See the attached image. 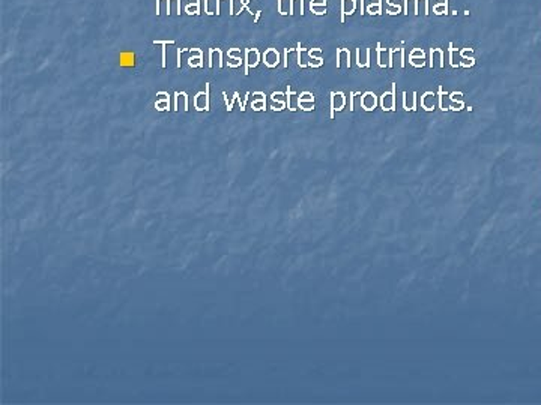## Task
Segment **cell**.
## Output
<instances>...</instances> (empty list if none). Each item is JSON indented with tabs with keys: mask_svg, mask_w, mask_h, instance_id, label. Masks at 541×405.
<instances>
[{
	"mask_svg": "<svg viewBox=\"0 0 541 405\" xmlns=\"http://www.w3.org/2000/svg\"><path fill=\"white\" fill-rule=\"evenodd\" d=\"M153 44H160V45H163V51H161V59H163V62H161V65H163V68H165V65H167V62H165V45L167 44H175V41H158V39H155V41H153Z\"/></svg>",
	"mask_w": 541,
	"mask_h": 405,
	"instance_id": "8fae6325",
	"label": "cell"
},
{
	"mask_svg": "<svg viewBox=\"0 0 541 405\" xmlns=\"http://www.w3.org/2000/svg\"><path fill=\"white\" fill-rule=\"evenodd\" d=\"M164 12L165 16H170V0H157V16H161Z\"/></svg>",
	"mask_w": 541,
	"mask_h": 405,
	"instance_id": "8992f818",
	"label": "cell"
},
{
	"mask_svg": "<svg viewBox=\"0 0 541 405\" xmlns=\"http://www.w3.org/2000/svg\"><path fill=\"white\" fill-rule=\"evenodd\" d=\"M173 9L176 16H180V0H170V12Z\"/></svg>",
	"mask_w": 541,
	"mask_h": 405,
	"instance_id": "4fadbf2b",
	"label": "cell"
},
{
	"mask_svg": "<svg viewBox=\"0 0 541 405\" xmlns=\"http://www.w3.org/2000/svg\"><path fill=\"white\" fill-rule=\"evenodd\" d=\"M278 59H280V56H278V53H277V51L275 50H273V48H269L268 51H266V53L263 55V62L268 65V67L269 68H273V67H275V65L278 63Z\"/></svg>",
	"mask_w": 541,
	"mask_h": 405,
	"instance_id": "277c9868",
	"label": "cell"
},
{
	"mask_svg": "<svg viewBox=\"0 0 541 405\" xmlns=\"http://www.w3.org/2000/svg\"><path fill=\"white\" fill-rule=\"evenodd\" d=\"M227 56H229L230 59L236 60V62L241 60V53H239V50H238V48H231V50H229V51H227Z\"/></svg>",
	"mask_w": 541,
	"mask_h": 405,
	"instance_id": "7c38bea8",
	"label": "cell"
},
{
	"mask_svg": "<svg viewBox=\"0 0 541 405\" xmlns=\"http://www.w3.org/2000/svg\"><path fill=\"white\" fill-rule=\"evenodd\" d=\"M259 63V51L256 48L246 50V74H248V68H254Z\"/></svg>",
	"mask_w": 541,
	"mask_h": 405,
	"instance_id": "7a4b0ae2",
	"label": "cell"
},
{
	"mask_svg": "<svg viewBox=\"0 0 541 405\" xmlns=\"http://www.w3.org/2000/svg\"><path fill=\"white\" fill-rule=\"evenodd\" d=\"M119 63L122 67H134V55L133 53H122L119 57Z\"/></svg>",
	"mask_w": 541,
	"mask_h": 405,
	"instance_id": "ba28073f",
	"label": "cell"
},
{
	"mask_svg": "<svg viewBox=\"0 0 541 405\" xmlns=\"http://www.w3.org/2000/svg\"><path fill=\"white\" fill-rule=\"evenodd\" d=\"M220 2L222 0H204V12L208 16H220L222 9H220Z\"/></svg>",
	"mask_w": 541,
	"mask_h": 405,
	"instance_id": "3957f363",
	"label": "cell"
},
{
	"mask_svg": "<svg viewBox=\"0 0 541 405\" xmlns=\"http://www.w3.org/2000/svg\"><path fill=\"white\" fill-rule=\"evenodd\" d=\"M316 5H324V6H327V0H312L310 6H316Z\"/></svg>",
	"mask_w": 541,
	"mask_h": 405,
	"instance_id": "9a60e30c",
	"label": "cell"
},
{
	"mask_svg": "<svg viewBox=\"0 0 541 405\" xmlns=\"http://www.w3.org/2000/svg\"><path fill=\"white\" fill-rule=\"evenodd\" d=\"M185 50H187V48H177V63H176V67H177V68H180V55H182Z\"/></svg>",
	"mask_w": 541,
	"mask_h": 405,
	"instance_id": "5bb4252c",
	"label": "cell"
},
{
	"mask_svg": "<svg viewBox=\"0 0 541 405\" xmlns=\"http://www.w3.org/2000/svg\"><path fill=\"white\" fill-rule=\"evenodd\" d=\"M203 55H197L196 57H190L188 65L191 68H202L203 67Z\"/></svg>",
	"mask_w": 541,
	"mask_h": 405,
	"instance_id": "30bf717a",
	"label": "cell"
},
{
	"mask_svg": "<svg viewBox=\"0 0 541 405\" xmlns=\"http://www.w3.org/2000/svg\"><path fill=\"white\" fill-rule=\"evenodd\" d=\"M185 12L188 16H199L200 14V0H188L185 6Z\"/></svg>",
	"mask_w": 541,
	"mask_h": 405,
	"instance_id": "5b68a950",
	"label": "cell"
},
{
	"mask_svg": "<svg viewBox=\"0 0 541 405\" xmlns=\"http://www.w3.org/2000/svg\"><path fill=\"white\" fill-rule=\"evenodd\" d=\"M158 96H163V101H157V102H155V109H157L158 111L169 110V109H170V98H167L169 95H167L165 92H160Z\"/></svg>",
	"mask_w": 541,
	"mask_h": 405,
	"instance_id": "52a82bcc",
	"label": "cell"
},
{
	"mask_svg": "<svg viewBox=\"0 0 541 405\" xmlns=\"http://www.w3.org/2000/svg\"><path fill=\"white\" fill-rule=\"evenodd\" d=\"M278 11H280V14H283V16L290 14V2L289 0H278Z\"/></svg>",
	"mask_w": 541,
	"mask_h": 405,
	"instance_id": "9c48e42d",
	"label": "cell"
},
{
	"mask_svg": "<svg viewBox=\"0 0 541 405\" xmlns=\"http://www.w3.org/2000/svg\"><path fill=\"white\" fill-rule=\"evenodd\" d=\"M195 107L197 111H209V84L206 83V92H200L195 98Z\"/></svg>",
	"mask_w": 541,
	"mask_h": 405,
	"instance_id": "6da1fadb",
	"label": "cell"
}]
</instances>
